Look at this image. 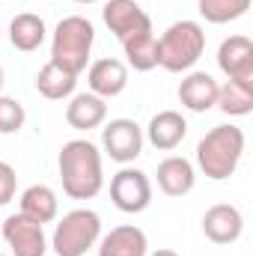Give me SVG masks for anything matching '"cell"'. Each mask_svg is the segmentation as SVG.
Instances as JSON below:
<instances>
[{"instance_id":"cell-1","label":"cell","mask_w":253,"mask_h":256,"mask_svg":"<svg viewBox=\"0 0 253 256\" xmlns=\"http://www.w3.org/2000/svg\"><path fill=\"white\" fill-rule=\"evenodd\" d=\"M63 194L68 200H92L104 188V170H102V149L84 137L68 140L57 158Z\"/></svg>"},{"instance_id":"cell-2","label":"cell","mask_w":253,"mask_h":256,"mask_svg":"<svg viewBox=\"0 0 253 256\" xmlns=\"http://www.w3.org/2000/svg\"><path fill=\"white\" fill-rule=\"evenodd\" d=\"M244 155V131L238 126H214L196 143V167L206 179L224 182L230 179Z\"/></svg>"},{"instance_id":"cell-3","label":"cell","mask_w":253,"mask_h":256,"mask_svg":"<svg viewBox=\"0 0 253 256\" xmlns=\"http://www.w3.org/2000/svg\"><path fill=\"white\" fill-rule=\"evenodd\" d=\"M206 54V30L200 21H176L158 39V66L164 72H190Z\"/></svg>"},{"instance_id":"cell-4","label":"cell","mask_w":253,"mask_h":256,"mask_svg":"<svg viewBox=\"0 0 253 256\" xmlns=\"http://www.w3.org/2000/svg\"><path fill=\"white\" fill-rule=\"evenodd\" d=\"M92 42H96L92 21L84 18V15H68V18H63L54 27V36H51V63L66 68V72H72V74L86 72Z\"/></svg>"},{"instance_id":"cell-5","label":"cell","mask_w":253,"mask_h":256,"mask_svg":"<svg viewBox=\"0 0 253 256\" xmlns=\"http://www.w3.org/2000/svg\"><path fill=\"white\" fill-rule=\"evenodd\" d=\"M102 238V214L92 208H72L60 218L51 236L57 256H86Z\"/></svg>"},{"instance_id":"cell-6","label":"cell","mask_w":253,"mask_h":256,"mask_svg":"<svg viewBox=\"0 0 253 256\" xmlns=\"http://www.w3.org/2000/svg\"><path fill=\"white\" fill-rule=\"evenodd\" d=\"M110 200L120 212L126 214H140L152 202V182L143 170L137 167H122L110 179Z\"/></svg>"},{"instance_id":"cell-7","label":"cell","mask_w":253,"mask_h":256,"mask_svg":"<svg viewBox=\"0 0 253 256\" xmlns=\"http://www.w3.org/2000/svg\"><path fill=\"white\" fill-rule=\"evenodd\" d=\"M102 149L110 161L116 164H131L143 152V128L134 120H110L102 128Z\"/></svg>"},{"instance_id":"cell-8","label":"cell","mask_w":253,"mask_h":256,"mask_svg":"<svg viewBox=\"0 0 253 256\" xmlns=\"http://www.w3.org/2000/svg\"><path fill=\"white\" fill-rule=\"evenodd\" d=\"M0 232H3V242L9 244L12 256H45L48 254V236H45L42 224L24 218L21 212L9 214L3 220Z\"/></svg>"},{"instance_id":"cell-9","label":"cell","mask_w":253,"mask_h":256,"mask_svg":"<svg viewBox=\"0 0 253 256\" xmlns=\"http://www.w3.org/2000/svg\"><path fill=\"white\" fill-rule=\"evenodd\" d=\"M102 18H104V27L120 42H126V39L137 36V33H149L152 30V18L146 15V9L137 0H108L104 9H102Z\"/></svg>"},{"instance_id":"cell-10","label":"cell","mask_w":253,"mask_h":256,"mask_svg":"<svg viewBox=\"0 0 253 256\" xmlns=\"http://www.w3.org/2000/svg\"><path fill=\"white\" fill-rule=\"evenodd\" d=\"M218 68L226 74V80L253 86V42L242 33L224 39L218 48Z\"/></svg>"},{"instance_id":"cell-11","label":"cell","mask_w":253,"mask_h":256,"mask_svg":"<svg viewBox=\"0 0 253 256\" xmlns=\"http://www.w3.org/2000/svg\"><path fill=\"white\" fill-rule=\"evenodd\" d=\"M202 232L214 244H232L244 232V218H242V212L236 206L218 202V206L206 208V214H202Z\"/></svg>"},{"instance_id":"cell-12","label":"cell","mask_w":253,"mask_h":256,"mask_svg":"<svg viewBox=\"0 0 253 256\" xmlns=\"http://www.w3.org/2000/svg\"><path fill=\"white\" fill-rule=\"evenodd\" d=\"M86 86L98 98H116L128 86V66L116 57H102L86 68Z\"/></svg>"},{"instance_id":"cell-13","label":"cell","mask_w":253,"mask_h":256,"mask_svg":"<svg viewBox=\"0 0 253 256\" xmlns=\"http://www.w3.org/2000/svg\"><path fill=\"white\" fill-rule=\"evenodd\" d=\"M179 102L190 114H206L218 102V80L208 72H188L179 84Z\"/></svg>"},{"instance_id":"cell-14","label":"cell","mask_w":253,"mask_h":256,"mask_svg":"<svg viewBox=\"0 0 253 256\" xmlns=\"http://www.w3.org/2000/svg\"><path fill=\"white\" fill-rule=\"evenodd\" d=\"M146 254H149V238L134 224L114 226L108 236L98 238V256H146Z\"/></svg>"},{"instance_id":"cell-15","label":"cell","mask_w":253,"mask_h":256,"mask_svg":"<svg viewBox=\"0 0 253 256\" xmlns=\"http://www.w3.org/2000/svg\"><path fill=\"white\" fill-rule=\"evenodd\" d=\"M188 134V122L179 110H161L149 120L146 126V140L158 149V152H170L176 149Z\"/></svg>"},{"instance_id":"cell-16","label":"cell","mask_w":253,"mask_h":256,"mask_svg":"<svg viewBox=\"0 0 253 256\" xmlns=\"http://www.w3.org/2000/svg\"><path fill=\"white\" fill-rule=\"evenodd\" d=\"M158 188L167 194V196H185V194L194 191L196 185V170L188 158L182 155H170L158 164Z\"/></svg>"},{"instance_id":"cell-17","label":"cell","mask_w":253,"mask_h":256,"mask_svg":"<svg viewBox=\"0 0 253 256\" xmlns=\"http://www.w3.org/2000/svg\"><path fill=\"white\" fill-rule=\"evenodd\" d=\"M104 120H108V104L96 92H78L66 104V122L74 131H92L104 126Z\"/></svg>"},{"instance_id":"cell-18","label":"cell","mask_w":253,"mask_h":256,"mask_svg":"<svg viewBox=\"0 0 253 256\" xmlns=\"http://www.w3.org/2000/svg\"><path fill=\"white\" fill-rule=\"evenodd\" d=\"M45 36H48V27H45L42 15H36V12H21V15H15L12 24H9V42H12V48L21 51V54L39 51L42 42H45Z\"/></svg>"},{"instance_id":"cell-19","label":"cell","mask_w":253,"mask_h":256,"mask_svg":"<svg viewBox=\"0 0 253 256\" xmlns=\"http://www.w3.org/2000/svg\"><path fill=\"white\" fill-rule=\"evenodd\" d=\"M18 202H21V214L36 220V224H42V226L51 224L60 214V200H57L54 188H48V185H30L21 194Z\"/></svg>"},{"instance_id":"cell-20","label":"cell","mask_w":253,"mask_h":256,"mask_svg":"<svg viewBox=\"0 0 253 256\" xmlns=\"http://www.w3.org/2000/svg\"><path fill=\"white\" fill-rule=\"evenodd\" d=\"M74 86H78V74H72V72L60 68V66H54L51 60L42 66L39 74H36L39 96H45L51 102H63L68 96H74Z\"/></svg>"},{"instance_id":"cell-21","label":"cell","mask_w":253,"mask_h":256,"mask_svg":"<svg viewBox=\"0 0 253 256\" xmlns=\"http://www.w3.org/2000/svg\"><path fill=\"white\" fill-rule=\"evenodd\" d=\"M126 48V60L134 72H152L158 68V36L149 30V33H137L122 42Z\"/></svg>"},{"instance_id":"cell-22","label":"cell","mask_w":253,"mask_h":256,"mask_svg":"<svg viewBox=\"0 0 253 256\" xmlns=\"http://www.w3.org/2000/svg\"><path fill=\"white\" fill-rule=\"evenodd\" d=\"M214 108H220L226 116H248L253 110V86L238 84V80L218 84V102H214Z\"/></svg>"},{"instance_id":"cell-23","label":"cell","mask_w":253,"mask_h":256,"mask_svg":"<svg viewBox=\"0 0 253 256\" xmlns=\"http://www.w3.org/2000/svg\"><path fill=\"white\" fill-rule=\"evenodd\" d=\"M253 0H200V15L208 24H230L238 21L242 15H248Z\"/></svg>"},{"instance_id":"cell-24","label":"cell","mask_w":253,"mask_h":256,"mask_svg":"<svg viewBox=\"0 0 253 256\" xmlns=\"http://www.w3.org/2000/svg\"><path fill=\"white\" fill-rule=\"evenodd\" d=\"M27 122V110L18 98L0 96V134H18Z\"/></svg>"},{"instance_id":"cell-25","label":"cell","mask_w":253,"mask_h":256,"mask_svg":"<svg viewBox=\"0 0 253 256\" xmlns=\"http://www.w3.org/2000/svg\"><path fill=\"white\" fill-rule=\"evenodd\" d=\"M15 188H18L15 170H12L6 161H0V206H6V202L15 200Z\"/></svg>"},{"instance_id":"cell-26","label":"cell","mask_w":253,"mask_h":256,"mask_svg":"<svg viewBox=\"0 0 253 256\" xmlns=\"http://www.w3.org/2000/svg\"><path fill=\"white\" fill-rule=\"evenodd\" d=\"M146 256H179L176 250H170V248H158L155 254H146Z\"/></svg>"},{"instance_id":"cell-27","label":"cell","mask_w":253,"mask_h":256,"mask_svg":"<svg viewBox=\"0 0 253 256\" xmlns=\"http://www.w3.org/2000/svg\"><path fill=\"white\" fill-rule=\"evenodd\" d=\"M3 84H6V74H3V66H0V90H3Z\"/></svg>"},{"instance_id":"cell-28","label":"cell","mask_w":253,"mask_h":256,"mask_svg":"<svg viewBox=\"0 0 253 256\" xmlns=\"http://www.w3.org/2000/svg\"><path fill=\"white\" fill-rule=\"evenodd\" d=\"M74 3H84V6H92V3H98V0H74Z\"/></svg>"},{"instance_id":"cell-29","label":"cell","mask_w":253,"mask_h":256,"mask_svg":"<svg viewBox=\"0 0 253 256\" xmlns=\"http://www.w3.org/2000/svg\"><path fill=\"white\" fill-rule=\"evenodd\" d=\"M0 256H6V254H0Z\"/></svg>"}]
</instances>
